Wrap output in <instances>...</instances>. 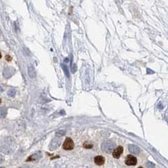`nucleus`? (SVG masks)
Here are the masks:
<instances>
[{"instance_id": "nucleus-14", "label": "nucleus", "mask_w": 168, "mask_h": 168, "mask_svg": "<svg viewBox=\"0 0 168 168\" xmlns=\"http://www.w3.org/2000/svg\"><path fill=\"white\" fill-rule=\"evenodd\" d=\"M146 166L149 168H155V164H153V163L151 162H148L147 163H146Z\"/></svg>"}, {"instance_id": "nucleus-10", "label": "nucleus", "mask_w": 168, "mask_h": 168, "mask_svg": "<svg viewBox=\"0 0 168 168\" xmlns=\"http://www.w3.org/2000/svg\"><path fill=\"white\" fill-rule=\"evenodd\" d=\"M28 74L30 75V77L33 78L36 76V72H35V70L34 69V67L32 65H30L28 67Z\"/></svg>"}, {"instance_id": "nucleus-21", "label": "nucleus", "mask_w": 168, "mask_h": 168, "mask_svg": "<svg viewBox=\"0 0 168 168\" xmlns=\"http://www.w3.org/2000/svg\"><path fill=\"white\" fill-rule=\"evenodd\" d=\"M1 99H0V104H1Z\"/></svg>"}, {"instance_id": "nucleus-18", "label": "nucleus", "mask_w": 168, "mask_h": 168, "mask_svg": "<svg viewBox=\"0 0 168 168\" xmlns=\"http://www.w3.org/2000/svg\"><path fill=\"white\" fill-rule=\"evenodd\" d=\"M20 168H30V167L29 166H22Z\"/></svg>"}, {"instance_id": "nucleus-7", "label": "nucleus", "mask_w": 168, "mask_h": 168, "mask_svg": "<svg viewBox=\"0 0 168 168\" xmlns=\"http://www.w3.org/2000/svg\"><path fill=\"white\" fill-rule=\"evenodd\" d=\"M129 149L130 153L135 154V155L139 154L140 151H141L140 149L137 145H130L129 146Z\"/></svg>"}, {"instance_id": "nucleus-16", "label": "nucleus", "mask_w": 168, "mask_h": 168, "mask_svg": "<svg viewBox=\"0 0 168 168\" xmlns=\"http://www.w3.org/2000/svg\"><path fill=\"white\" fill-rule=\"evenodd\" d=\"M3 158L2 157L1 155H0V163H1L3 162Z\"/></svg>"}, {"instance_id": "nucleus-8", "label": "nucleus", "mask_w": 168, "mask_h": 168, "mask_svg": "<svg viewBox=\"0 0 168 168\" xmlns=\"http://www.w3.org/2000/svg\"><path fill=\"white\" fill-rule=\"evenodd\" d=\"M59 145H60V141L57 140L56 138H54L53 141H51L49 148L51 150H54L55 149H57V147L59 146Z\"/></svg>"}, {"instance_id": "nucleus-17", "label": "nucleus", "mask_w": 168, "mask_h": 168, "mask_svg": "<svg viewBox=\"0 0 168 168\" xmlns=\"http://www.w3.org/2000/svg\"><path fill=\"white\" fill-rule=\"evenodd\" d=\"M6 58H7V61H8L12 60L11 57H9V56H8V55H7V56H6Z\"/></svg>"}, {"instance_id": "nucleus-5", "label": "nucleus", "mask_w": 168, "mask_h": 168, "mask_svg": "<svg viewBox=\"0 0 168 168\" xmlns=\"http://www.w3.org/2000/svg\"><path fill=\"white\" fill-rule=\"evenodd\" d=\"M3 76L4 77L8 79L9 77H11L12 75L14 74L15 71L13 68H10V67H7L6 69H4L3 70Z\"/></svg>"}, {"instance_id": "nucleus-4", "label": "nucleus", "mask_w": 168, "mask_h": 168, "mask_svg": "<svg viewBox=\"0 0 168 168\" xmlns=\"http://www.w3.org/2000/svg\"><path fill=\"white\" fill-rule=\"evenodd\" d=\"M124 149L122 146H118L116 149H114L113 152H112V156L115 159H119L121 155L123 153Z\"/></svg>"}, {"instance_id": "nucleus-3", "label": "nucleus", "mask_w": 168, "mask_h": 168, "mask_svg": "<svg viewBox=\"0 0 168 168\" xmlns=\"http://www.w3.org/2000/svg\"><path fill=\"white\" fill-rule=\"evenodd\" d=\"M137 159L136 157L132 155H127L125 159V164L129 166H132V165H137Z\"/></svg>"}, {"instance_id": "nucleus-1", "label": "nucleus", "mask_w": 168, "mask_h": 168, "mask_svg": "<svg viewBox=\"0 0 168 168\" xmlns=\"http://www.w3.org/2000/svg\"><path fill=\"white\" fill-rule=\"evenodd\" d=\"M115 144L111 141H106L102 145V149L106 153H110L113 152Z\"/></svg>"}, {"instance_id": "nucleus-15", "label": "nucleus", "mask_w": 168, "mask_h": 168, "mask_svg": "<svg viewBox=\"0 0 168 168\" xmlns=\"http://www.w3.org/2000/svg\"><path fill=\"white\" fill-rule=\"evenodd\" d=\"M62 67H63V70H64V71L65 72V73H66V75L67 77H69V73H68V70H67V67L65 65H64L63 66V65H62Z\"/></svg>"}, {"instance_id": "nucleus-9", "label": "nucleus", "mask_w": 168, "mask_h": 168, "mask_svg": "<svg viewBox=\"0 0 168 168\" xmlns=\"http://www.w3.org/2000/svg\"><path fill=\"white\" fill-rule=\"evenodd\" d=\"M41 157H42V154H41L40 152H38V153L33 154L32 155L29 157L28 159H27V161H37V160L40 159Z\"/></svg>"}, {"instance_id": "nucleus-19", "label": "nucleus", "mask_w": 168, "mask_h": 168, "mask_svg": "<svg viewBox=\"0 0 168 168\" xmlns=\"http://www.w3.org/2000/svg\"><path fill=\"white\" fill-rule=\"evenodd\" d=\"M1 58V53H0V59Z\"/></svg>"}, {"instance_id": "nucleus-12", "label": "nucleus", "mask_w": 168, "mask_h": 168, "mask_svg": "<svg viewBox=\"0 0 168 168\" xmlns=\"http://www.w3.org/2000/svg\"><path fill=\"white\" fill-rule=\"evenodd\" d=\"M15 93H16V91L14 89H9L8 92V95L9 96V97H14V96L15 95Z\"/></svg>"}, {"instance_id": "nucleus-2", "label": "nucleus", "mask_w": 168, "mask_h": 168, "mask_svg": "<svg viewBox=\"0 0 168 168\" xmlns=\"http://www.w3.org/2000/svg\"><path fill=\"white\" fill-rule=\"evenodd\" d=\"M63 147L65 150H72L74 148V143H73L72 139L71 138H69V137L66 138L65 141H64Z\"/></svg>"}, {"instance_id": "nucleus-6", "label": "nucleus", "mask_w": 168, "mask_h": 168, "mask_svg": "<svg viewBox=\"0 0 168 168\" xmlns=\"http://www.w3.org/2000/svg\"><path fill=\"white\" fill-rule=\"evenodd\" d=\"M94 163L97 165H102L105 163V158L101 155H98L94 158Z\"/></svg>"}, {"instance_id": "nucleus-20", "label": "nucleus", "mask_w": 168, "mask_h": 168, "mask_svg": "<svg viewBox=\"0 0 168 168\" xmlns=\"http://www.w3.org/2000/svg\"><path fill=\"white\" fill-rule=\"evenodd\" d=\"M138 168H143V167H138Z\"/></svg>"}, {"instance_id": "nucleus-22", "label": "nucleus", "mask_w": 168, "mask_h": 168, "mask_svg": "<svg viewBox=\"0 0 168 168\" xmlns=\"http://www.w3.org/2000/svg\"><path fill=\"white\" fill-rule=\"evenodd\" d=\"M0 168H3V167H0Z\"/></svg>"}, {"instance_id": "nucleus-11", "label": "nucleus", "mask_w": 168, "mask_h": 168, "mask_svg": "<svg viewBox=\"0 0 168 168\" xmlns=\"http://www.w3.org/2000/svg\"><path fill=\"white\" fill-rule=\"evenodd\" d=\"M6 114H7V108L5 107H2L0 108V118H3L6 117Z\"/></svg>"}, {"instance_id": "nucleus-13", "label": "nucleus", "mask_w": 168, "mask_h": 168, "mask_svg": "<svg viewBox=\"0 0 168 168\" xmlns=\"http://www.w3.org/2000/svg\"><path fill=\"white\" fill-rule=\"evenodd\" d=\"M92 147H93V145L89 143L88 142H85L84 143V147L85 149H91L92 148Z\"/></svg>"}]
</instances>
